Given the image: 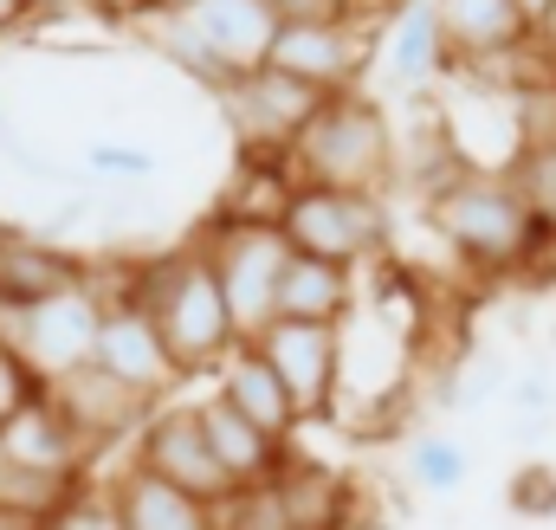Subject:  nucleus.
<instances>
[{
    "label": "nucleus",
    "mask_w": 556,
    "mask_h": 530,
    "mask_svg": "<svg viewBox=\"0 0 556 530\" xmlns=\"http://www.w3.org/2000/svg\"><path fill=\"white\" fill-rule=\"evenodd\" d=\"M124 291L137 298L162 337V350L175 356L181 382L188 376H214L233 350H240V330H233V311L220 298V278L201 253V240H181L168 253H149V260L117 265Z\"/></svg>",
    "instance_id": "nucleus-1"
},
{
    "label": "nucleus",
    "mask_w": 556,
    "mask_h": 530,
    "mask_svg": "<svg viewBox=\"0 0 556 530\" xmlns=\"http://www.w3.org/2000/svg\"><path fill=\"white\" fill-rule=\"evenodd\" d=\"M427 227L440 234V247L459 265L485 272V278H505V272H525L538 265V253L551 247L525 201L511 194V181L498 168H453L446 181H433L427 194Z\"/></svg>",
    "instance_id": "nucleus-2"
},
{
    "label": "nucleus",
    "mask_w": 556,
    "mask_h": 530,
    "mask_svg": "<svg viewBox=\"0 0 556 530\" xmlns=\"http://www.w3.org/2000/svg\"><path fill=\"white\" fill-rule=\"evenodd\" d=\"M395 175V124L369 91H337L317 104V117L285 155V181L317 188H369L382 194Z\"/></svg>",
    "instance_id": "nucleus-3"
},
{
    "label": "nucleus",
    "mask_w": 556,
    "mask_h": 530,
    "mask_svg": "<svg viewBox=\"0 0 556 530\" xmlns=\"http://www.w3.org/2000/svg\"><path fill=\"white\" fill-rule=\"evenodd\" d=\"M278 234L291 253H311V260L350 265V272H369L395 253V220H389V201L369 194V188H317V181H285V201H278Z\"/></svg>",
    "instance_id": "nucleus-4"
},
{
    "label": "nucleus",
    "mask_w": 556,
    "mask_h": 530,
    "mask_svg": "<svg viewBox=\"0 0 556 530\" xmlns=\"http://www.w3.org/2000/svg\"><path fill=\"white\" fill-rule=\"evenodd\" d=\"M194 240H201V253H207L214 278H220V298H227V311H233L240 343L260 337L278 317V278H285V260H291L285 234H278L273 220L214 214L207 234H194Z\"/></svg>",
    "instance_id": "nucleus-5"
},
{
    "label": "nucleus",
    "mask_w": 556,
    "mask_h": 530,
    "mask_svg": "<svg viewBox=\"0 0 556 530\" xmlns=\"http://www.w3.org/2000/svg\"><path fill=\"white\" fill-rule=\"evenodd\" d=\"M214 104H220V117H227V130H233V142H240L247 162L285 168L291 142L304 136V124L317 117L324 98H317L311 85L273 72V65H260V72H240L227 91H214Z\"/></svg>",
    "instance_id": "nucleus-6"
},
{
    "label": "nucleus",
    "mask_w": 556,
    "mask_h": 530,
    "mask_svg": "<svg viewBox=\"0 0 556 530\" xmlns=\"http://www.w3.org/2000/svg\"><path fill=\"white\" fill-rule=\"evenodd\" d=\"M91 278H98V298H104L91 363H98L104 376H117L124 389H137L142 401H155V407H162V401H175L181 369H175V356L162 350V337H155L149 311L124 291V278H117V272H98V265H91Z\"/></svg>",
    "instance_id": "nucleus-7"
},
{
    "label": "nucleus",
    "mask_w": 556,
    "mask_h": 530,
    "mask_svg": "<svg viewBox=\"0 0 556 530\" xmlns=\"http://www.w3.org/2000/svg\"><path fill=\"white\" fill-rule=\"evenodd\" d=\"M130 466L149 472V479H162V485H175V492H188V499H201V505H214V512L240 492L220 472V459H214V446H207V433L194 420V401L149 407V420H142L137 440H130Z\"/></svg>",
    "instance_id": "nucleus-8"
},
{
    "label": "nucleus",
    "mask_w": 556,
    "mask_h": 530,
    "mask_svg": "<svg viewBox=\"0 0 556 530\" xmlns=\"http://www.w3.org/2000/svg\"><path fill=\"white\" fill-rule=\"evenodd\" d=\"M273 376L285 382V395L298 407V427H317L337 414V395H343V324H291V317H273L260 337H247Z\"/></svg>",
    "instance_id": "nucleus-9"
},
{
    "label": "nucleus",
    "mask_w": 556,
    "mask_h": 530,
    "mask_svg": "<svg viewBox=\"0 0 556 530\" xmlns=\"http://www.w3.org/2000/svg\"><path fill=\"white\" fill-rule=\"evenodd\" d=\"M98 317H104V298H98V278H91V285L59 291V298H46V304L0 311V337L20 350V363H26L39 382H59L65 369H85V363H91Z\"/></svg>",
    "instance_id": "nucleus-10"
},
{
    "label": "nucleus",
    "mask_w": 556,
    "mask_h": 530,
    "mask_svg": "<svg viewBox=\"0 0 556 530\" xmlns=\"http://www.w3.org/2000/svg\"><path fill=\"white\" fill-rule=\"evenodd\" d=\"M376 46H382V20H337V26H278L273 46V72L311 85L317 98H337V91H363V72L376 65Z\"/></svg>",
    "instance_id": "nucleus-11"
},
{
    "label": "nucleus",
    "mask_w": 556,
    "mask_h": 530,
    "mask_svg": "<svg viewBox=\"0 0 556 530\" xmlns=\"http://www.w3.org/2000/svg\"><path fill=\"white\" fill-rule=\"evenodd\" d=\"M433 26L453 72H492L518 52H538V26L518 13V0H433Z\"/></svg>",
    "instance_id": "nucleus-12"
},
{
    "label": "nucleus",
    "mask_w": 556,
    "mask_h": 530,
    "mask_svg": "<svg viewBox=\"0 0 556 530\" xmlns=\"http://www.w3.org/2000/svg\"><path fill=\"white\" fill-rule=\"evenodd\" d=\"M46 395H52V407L72 420V433L85 440L91 459H104L117 440H137V427L149 420V407H155V401H142L137 389H124L117 376H104L98 363L65 369L59 382H46Z\"/></svg>",
    "instance_id": "nucleus-13"
},
{
    "label": "nucleus",
    "mask_w": 556,
    "mask_h": 530,
    "mask_svg": "<svg viewBox=\"0 0 556 530\" xmlns=\"http://www.w3.org/2000/svg\"><path fill=\"white\" fill-rule=\"evenodd\" d=\"M0 446H7V459H13V466L46 472V479H91V472H98V459L85 453V440L72 433V420L52 407L46 389H39V395H26L7 420H0Z\"/></svg>",
    "instance_id": "nucleus-14"
},
{
    "label": "nucleus",
    "mask_w": 556,
    "mask_h": 530,
    "mask_svg": "<svg viewBox=\"0 0 556 530\" xmlns=\"http://www.w3.org/2000/svg\"><path fill=\"white\" fill-rule=\"evenodd\" d=\"M91 285V260L59 247L52 234H7L0 240V311H26V304H46L59 291H78Z\"/></svg>",
    "instance_id": "nucleus-15"
},
{
    "label": "nucleus",
    "mask_w": 556,
    "mask_h": 530,
    "mask_svg": "<svg viewBox=\"0 0 556 530\" xmlns=\"http://www.w3.org/2000/svg\"><path fill=\"white\" fill-rule=\"evenodd\" d=\"M194 420H201V433H207V446H214V459H220V472L247 492V485H273L278 472L298 459V446H285L273 433H260L247 414H233L220 395H201L194 401Z\"/></svg>",
    "instance_id": "nucleus-16"
},
{
    "label": "nucleus",
    "mask_w": 556,
    "mask_h": 530,
    "mask_svg": "<svg viewBox=\"0 0 556 530\" xmlns=\"http://www.w3.org/2000/svg\"><path fill=\"white\" fill-rule=\"evenodd\" d=\"M194 33L220 52V65L240 78V72H260L278 46V13L273 0H201L194 13Z\"/></svg>",
    "instance_id": "nucleus-17"
},
{
    "label": "nucleus",
    "mask_w": 556,
    "mask_h": 530,
    "mask_svg": "<svg viewBox=\"0 0 556 530\" xmlns=\"http://www.w3.org/2000/svg\"><path fill=\"white\" fill-rule=\"evenodd\" d=\"M376 65L389 72L395 91H427L446 72V46H440V26H433V0H395V13L382 20Z\"/></svg>",
    "instance_id": "nucleus-18"
},
{
    "label": "nucleus",
    "mask_w": 556,
    "mask_h": 530,
    "mask_svg": "<svg viewBox=\"0 0 556 530\" xmlns=\"http://www.w3.org/2000/svg\"><path fill=\"white\" fill-rule=\"evenodd\" d=\"M214 395L227 401L233 414H247L260 433L285 440V446H291V433H304V427H298V407L285 395V382L273 376V363H266L253 343H240V350L214 369Z\"/></svg>",
    "instance_id": "nucleus-19"
},
{
    "label": "nucleus",
    "mask_w": 556,
    "mask_h": 530,
    "mask_svg": "<svg viewBox=\"0 0 556 530\" xmlns=\"http://www.w3.org/2000/svg\"><path fill=\"white\" fill-rule=\"evenodd\" d=\"M273 492L285 505V525L291 530H356V512H363L356 485L343 472L317 466V459H291L273 479Z\"/></svg>",
    "instance_id": "nucleus-20"
},
{
    "label": "nucleus",
    "mask_w": 556,
    "mask_h": 530,
    "mask_svg": "<svg viewBox=\"0 0 556 530\" xmlns=\"http://www.w3.org/2000/svg\"><path fill=\"white\" fill-rule=\"evenodd\" d=\"M104 485H111V499H117V525L124 530H220V512H214V505H201V499H188V492L149 479L130 459H124V472H111Z\"/></svg>",
    "instance_id": "nucleus-21"
},
{
    "label": "nucleus",
    "mask_w": 556,
    "mask_h": 530,
    "mask_svg": "<svg viewBox=\"0 0 556 530\" xmlns=\"http://www.w3.org/2000/svg\"><path fill=\"white\" fill-rule=\"evenodd\" d=\"M356 311V272L311 253H291L285 278H278V317L291 324H350Z\"/></svg>",
    "instance_id": "nucleus-22"
},
{
    "label": "nucleus",
    "mask_w": 556,
    "mask_h": 530,
    "mask_svg": "<svg viewBox=\"0 0 556 530\" xmlns=\"http://www.w3.org/2000/svg\"><path fill=\"white\" fill-rule=\"evenodd\" d=\"M149 46H155L162 65H175V72H181L188 85H201V91H227V85H233V72H227L220 52L194 33L188 13H175V20H149Z\"/></svg>",
    "instance_id": "nucleus-23"
},
{
    "label": "nucleus",
    "mask_w": 556,
    "mask_h": 530,
    "mask_svg": "<svg viewBox=\"0 0 556 530\" xmlns=\"http://www.w3.org/2000/svg\"><path fill=\"white\" fill-rule=\"evenodd\" d=\"M498 175H505V181H511V194L525 201L531 227L556 247V142H525Z\"/></svg>",
    "instance_id": "nucleus-24"
},
{
    "label": "nucleus",
    "mask_w": 556,
    "mask_h": 530,
    "mask_svg": "<svg viewBox=\"0 0 556 530\" xmlns=\"http://www.w3.org/2000/svg\"><path fill=\"white\" fill-rule=\"evenodd\" d=\"M402 466H408V479H415L427 499H446V492H459L472 479V453L453 433H415L408 453H402Z\"/></svg>",
    "instance_id": "nucleus-25"
},
{
    "label": "nucleus",
    "mask_w": 556,
    "mask_h": 530,
    "mask_svg": "<svg viewBox=\"0 0 556 530\" xmlns=\"http://www.w3.org/2000/svg\"><path fill=\"white\" fill-rule=\"evenodd\" d=\"M85 175L91 181H111V188H142V181L162 175V162L142 142H91L85 149Z\"/></svg>",
    "instance_id": "nucleus-26"
},
{
    "label": "nucleus",
    "mask_w": 556,
    "mask_h": 530,
    "mask_svg": "<svg viewBox=\"0 0 556 530\" xmlns=\"http://www.w3.org/2000/svg\"><path fill=\"white\" fill-rule=\"evenodd\" d=\"M39 530H124L117 525V499H111V485L91 472V479H78V492L59 505V512H46Z\"/></svg>",
    "instance_id": "nucleus-27"
},
{
    "label": "nucleus",
    "mask_w": 556,
    "mask_h": 530,
    "mask_svg": "<svg viewBox=\"0 0 556 530\" xmlns=\"http://www.w3.org/2000/svg\"><path fill=\"white\" fill-rule=\"evenodd\" d=\"M505 505H511L518 518H531V525L556 518V466H551V459L518 466V472H511V485H505Z\"/></svg>",
    "instance_id": "nucleus-28"
},
{
    "label": "nucleus",
    "mask_w": 556,
    "mask_h": 530,
    "mask_svg": "<svg viewBox=\"0 0 556 530\" xmlns=\"http://www.w3.org/2000/svg\"><path fill=\"white\" fill-rule=\"evenodd\" d=\"M220 530H291V525H285V505H278L273 485H247L220 505Z\"/></svg>",
    "instance_id": "nucleus-29"
},
{
    "label": "nucleus",
    "mask_w": 556,
    "mask_h": 530,
    "mask_svg": "<svg viewBox=\"0 0 556 530\" xmlns=\"http://www.w3.org/2000/svg\"><path fill=\"white\" fill-rule=\"evenodd\" d=\"M39 389H46V382H39L26 363H20V350L0 337V420H7V414H13V407H20L26 395H39Z\"/></svg>",
    "instance_id": "nucleus-30"
},
{
    "label": "nucleus",
    "mask_w": 556,
    "mask_h": 530,
    "mask_svg": "<svg viewBox=\"0 0 556 530\" xmlns=\"http://www.w3.org/2000/svg\"><path fill=\"white\" fill-rule=\"evenodd\" d=\"M278 26H337V20H350V7L343 0H273Z\"/></svg>",
    "instance_id": "nucleus-31"
},
{
    "label": "nucleus",
    "mask_w": 556,
    "mask_h": 530,
    "mask_svg": "<svg viewBox=\"0 0 556 530\" xmlns=\"http://www.w3.org/2000/svg\"><path fill=\"white\" fill-rule=\"evenodd\" d=\"M511 401H518V407H551V382H544V376H525V382L511 389Z\"/></svg>",
    "instance_id": "nucleus-32"
},
{
    "label": "nucleus",
    "mask_w": 556,
    "mask_h": 530,
    "mask_svg": "<svg viewBox=\"0 0 556 530\" xmlns=\"http://www.w3.org/2000/svg\"><path fill=\"white\" fill-rule=\"evenodd\" d=\"M201 0H137L142 20H175V13H194Z\"/></svg>",
    "instance_id": "nucleus-33"
},
{
    "label": "nucleus",
    "mask_w": 556,
    "mask_h": 530,
    "mask_svg": "<svg viewBox=\"0 0 556 530\" xmlns=\"http://www.w3.org/2000/svg\"><path fill=\"white\" fill-rule=\"evenodd\" d=\"M538 52H544V65L556 72V0H551V13L538 20Z\"/></svg>",
    "instance_id": "nucleus-34"
},
{
    "label": "nucleus",
    "mask_w": 556,
    "mask_h": 530,
    "mask_svg": "<svg viewBox=\"0 0 556 530\" xmlns=\"http://www.w3.org/2000/svg\"><path fill=\"white\" fill-rule=\"evenodd\" d=\"M350 7V20H389L395 13V0H343Z\"/></svg>",
    "instance_id": "nucleus-35"
},
{
    "label": "nucleus",
    "mask_w": 556,
    "mask_h": 530,
    "mask_svg": "<svg viewBox=\"0 0 556 530\" xmlns=\"http://www.w3.org/2000/svg\"><path fill=\"white\" fill-rule=\"evenodd\" d=\"M26 13H33V0H0V39H7V33L26 20Z\"/></svg>",
    "instance_id": "nucleus-36"
},
{
    "label": "nucleus",
    "mask_w": 556,
    "mask_h": 530,
    "mask_svg": "<svg viewBox=\"0 0 556 530\" xmlns=\"http://www.w3.org/2000/svg\"><path fill=\"white\" fill-rule=\"evenodd\" d=\"M0 530H39L33 512H13V505H0Z\"/></svg>",
    "instance_id": "nucleus-37"
},
{
    "label": "nucleus",
    "mask_w": 556,
    "mask_h": 530,
    "mask_svg": "<svg viewBox=\"0 0 556 530\" xmlns=\"http://www.w3.org/2000/svg\"><path fill=\"white\" fill-rule=\"evenodd\" d=\"M13 479H20V466H13V459H7V446H0V505L13 499Z\"/></svg>",
    "instance_id": "nucleus-38"
},
{
    "label": "nucleus",
    "mask_w": 556,
    "mask_h": 530,
    "mask_svg": "<svg viewBox=\"0 0 556 530\" xmlns=\"http://www.w3.org/2000/svg\"><path fill=\"white\" fill-rule=\"evenodd\" d=\"M518 13H525V20H531V26H538V20H544V13H551V0H518Z\"/></svg>",
    "instance_id": "nucleus-39"
},
{
    "label": "nucleus",
    "mask_w": 556,
    "mask_h": 530,
    "mask_svg": "<svg viewBox=\"0 0 556 530\" xmlns=\"http://www.w3.org/2000/svg\"><path fill=\"white\" fill-rule=\"evenodd\" d=\"M0 142H7V98H0Z\"/></svg>",
    "instance_id": "nucleus-40"
},
{
    "label": "nucleus",
    "mask_w": 556,
    "mask_h": 530,
    "mask_svg": "<svg viewBox=\"0 0 556 530\" xmlns=\"http://www.w3.org/2000/svg\"><path fill=\"white\" fill-rule=\"evenodd\" d=\"M7 234H13V227H7V220H0V240H7Z\"/></svg>",
    "instance_id": "nucleus-41"
}]
</instances>
